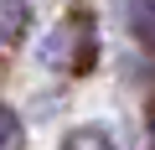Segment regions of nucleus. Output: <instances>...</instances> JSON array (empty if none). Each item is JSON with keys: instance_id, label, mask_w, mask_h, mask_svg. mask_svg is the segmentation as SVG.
<instances>
[{"instance_id": "f257e3e1", "label": "nucleus", "mask_w": 155, "mask_h": 150, "mask_svg": "<svg viewBox=\"0 0 155 150\" xmlns=\"http://www.w3.org/2000/svg\"><path fill=\"white\" fill-rule=\"evenodd\" d=\"M41 57L52 62V67H72V62H88V26L83 21H62L57 31H52V42L41 47Z\"/></svg>"}, {"instance_id": "f03ea898", "label": "nucleus", "mask_w": 155, "mask_h": 150, "mask_svg": "<svg viewBox=\"0 0 155 150\" xmlns=\"http://www.w3.org/2000/svg\"><path fill=\"white\" fill-rule=\"evenodd\" d=\"M62 150H119V145H114V135H109L104 124H78V129L62 140Z\"/></svg>"}, {"instance_id": "7ed1b4c3", "label": "nucleus", "mask_w": 155, "mask_h": 150, "mask_svg": "<svg viewBox=\"0 0 155 150\" xmlns=\"http://www.w3.org/2000/svg\"><path fill=\"white\" fill-rule=\"evenodd\" d=\"M31 21V0H0V42H16Z\"/></svg>"}, {"instance_id": "20e7f679", "label": "nucleus", "mask_w": 155, "mask_h": 150, "mask_svg": "<svg viewBox=\"0 0 155 150\" xmlns=\"http://www.w3.org/2000/svg\"><path fill=\"white\" fill-rule=\"evenodd\" d=\"M155 0H129V26H134V36L140 42H150V31H155Z\"/></svg>"}, {"instance_id": "39448f33", "label": "nucleus", "mask_w": 155, "mask_h": 150, "mask_svg": "<svg viewBox=\"0 0 155 150\" xmlns=\"http://www.w3.org/2000/svg\"><path fill=\"white\" fill-rule=\"evenodd\" d=\"M0 150H21V119L5 104H0Z\"/></svg>"}]
</instances>
